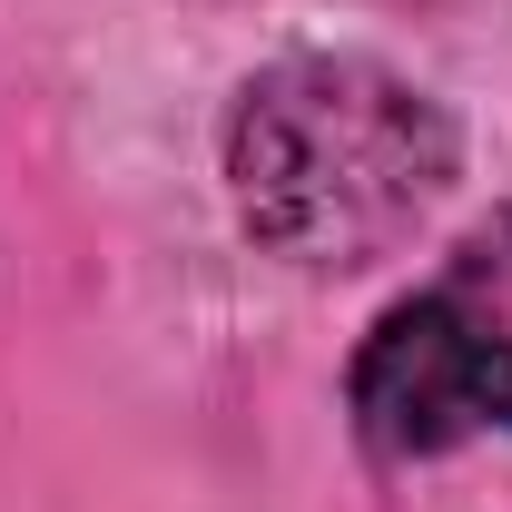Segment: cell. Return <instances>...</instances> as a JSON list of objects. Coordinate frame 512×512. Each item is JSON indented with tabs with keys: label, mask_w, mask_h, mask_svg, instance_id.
Here are the masks:
<instances>
[{
	"label": "cell",
	"mask_w": 512,
	"mask_h": 512,
	"mask_svg": "<svg viewBox=\"0 0 512 512\" xmlns=\"http://www.w3.org/2000/svg\"><path fill=\"white\" fill-rule=\"evenodd\" d=\"M463 168L444 99L365 50H296L256 69L227 109V188L266 256L375 266L394 256Z\"/></svg>",
	"instance_id": "obj_1"
},
{
	"label": "cell",
	"mask_w": 512,
	"mask_h": 512,
	"mask_svg": "<svg viewBox=\"0 0 512 512\" xmlns=\"http://www.w3.org/2000/svg\"><path fill=\"white\" fill-rule=\"evenodd\" d=\"M345 404L355 434L394 463L512 434V207H493L404 306L375 316V335L355 345Z\"/></svg>",
	"instance_id": "obj_2"
}]
</instances>
